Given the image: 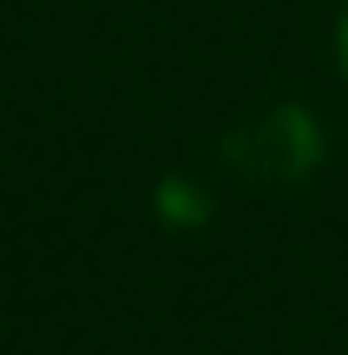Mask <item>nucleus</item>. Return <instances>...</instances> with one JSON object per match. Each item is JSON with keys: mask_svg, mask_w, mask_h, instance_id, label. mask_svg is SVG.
Returning a JSON list of instances; mask_svg holds the SVG:
<instances>
[{"mask_svg": "<svg viewBox=\"0 0 348 355\" xmlns=\"http://www.w3.org/2000/svg\"><path fill=\"white\" fill-rule=\"evenodd\" d=\"M336 60H342V79H348V0H342V20H336Z\"/></svg>", "mask_w": 348, "mask_h": 355, "instance_id": "f257e3e1", "label": "nucleus"}]
</instances>
